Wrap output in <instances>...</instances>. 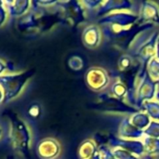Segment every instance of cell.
Masks as SVG:
<instances>
[{
  "label": "cell",
  "instance_id": "cell-1",
  "mask_svg": "<svg viewBox=\"0 0 159 159\" xmlns=\"http://www.w3.org/2000/svg\"><path fill=\"white\" fill-rule=\"evenodd\" d=\"M9 112V111H8ZM11 123V131H10V138L11 143L15 150H19L20 152L26 151V144L22 142L26 139V130L24 125L21 121H20L16 115L12 112L7 114Z\"/></svg>",
  "mask_w": 159,
  "mask_h": 159
},
{
  "label": "cell",
  "instance_id": "cell-2",
  "mask_svg": "<svg viewBox=\"0 0 159 159\" xmlns=\"http://www.w3.org/2000/svg\"><path fill=\"white\" fill-rule=\"evenodd\" d=\"M26 75V74H24ZM7 75L0 77V84L5 89V97L4 102H7L10 99L15 98L25 81V75Z\"/></svg>",
  "mask_w": 159,
  "mask_h": 159
},
{
  "label": "cell",
  "instance_id": "cell-3",
  "mask_svg": "<svg viewBox=\"0 0 159 159\" xmlns=\"http://www.w3.org/2000/svg\"><path fill=\"white\" fill-rule=\"evenodd\" d=\"M1 4H2V3H1ZM1 4H0V5H1ZM5 18H6L5 10H4L3 7H1V6H0V25L3 23V21H4V20H5Z\"/></svg>",
  "mask_w": 159,
  "mask_h": 159
},
{
  "label": "cell",
  "instance_id": "cell-4",
  "mask_svg": "<svg viewBox=\"0 0 159 159\" xmlns=\"http://www.w3.org/2000/svg\"><path fill=\"white\" fill-rule=\"evenodd\" d=\"M4 69H5V65H4L3 63H1V62H0V72H2Z\"/></svg>",
  "mask_w": 159,
  "mask_h": 159
},
{
  "label": "cell",
  "instance_id": "cell-5",
  "mask_svg": "<svg viewBox=\"0 0 159 159\" xmlns=\"http://www.w3.org/2000/svg\"><path fill=\"white\" fill-rule=\"evenodd\" d=\"M1 99H2V92H1V90H0V101H1Z\"/></svg>",
  "mask_w": 159,
  "mask_h": 159
},
{
  "label": "cell",
  "instance_id": "cell-6",
  "mask_svg": "<svg viewBox=\"0 0 159 159\" xmlns=\"http://www.w3.org/2000/svg\"><path fill=\"white\" fill-rule=\"evenodd\" d=\"M7 159H13V158H11V157H7Z\"/></svg>",
  "mask_w": 159,
  "mask_h": 159
},
{
  "label": "cell",
  "instance_id": "cell-7",
  "mask_svg": "<svg viewBox=\"0 0 159 159\" xmlns=\"http://www.w3.org/2000/svg\"><path fill=\"white\" fill-rule=\"evenodd\" d=\"M0 133H1V130H0Z\"/></svg>",
  "mask_w": 159,
  "mask_h": 159
}]
</instances>
